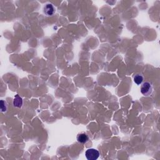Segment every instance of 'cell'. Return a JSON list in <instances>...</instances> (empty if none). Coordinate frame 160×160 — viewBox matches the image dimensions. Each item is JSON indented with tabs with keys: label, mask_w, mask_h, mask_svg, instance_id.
I'll return each mask as SVG.
<instances>
[{
	"label": "cell",
	"mask_w": 160,
	"mask_h": 160,
	"mask_svg": "<svg viewBox=\"0 0 160 160\" xmlns=\"http://www.w3.org/2000/svg\"><path fill=\"white\" fill-rule=\"evenodd\" d=\"M23 105V99L18 95H16L14 97V99L13 100V105L15 107L21 108Z\"/></svg>",
	"instance_id": "cell-5"
},
{
	"label": "cell",
	"mask_w": 160,
	"mask_h": 160,
	"mask_svg": "<svg viewBox=\"0 0 160 160\" xmlns=\"http://www.w3.org/2000/svg\"><path fill=\"white\" fill-rule=\"evenodd\" d=\"M143 80H144V78L142 74H136L134 75V81L136 84H138V85H140V84H142L143 83Z\"/></svg>",
	"instance_id": "cell-6"
},
{
	"label": "cell",
	"mask_w": 160,
	"mask_h": 160,
	"mask_svg": "<svg viewBox=\"0 0 160 160\" xmlns=\"http://www.w3.org/2000/svg\"><path fill=\"white\" fill-rule=\"evenodd\" d=\"M153 87L149 82L144 83L141 87V93L144 96H149L153 92Z\"/></svg>",
	"instance_id": "cell-2"
},
{
	"label": "cell",
	"mask_w": 160,
	"mask_h": 160,
	"mask_svg": "<svg viewBox=\"0 0 160 160\" xmlns=\"http://www.w3.org/2000/svg\"><path fill=\"white\" fill-rule=\"evenodd\" d=\"M1 109L2 112H5L7 110V105H6V102L4 100L1 101Z\"/></svg>",
	"instance_id": "cell-7"
},
{
	"label": "cell",
	"mask_w": 160,
	"mask_h": 160,
	"mask_svg": "<svg viewBox=\"0 0 160 160\" xmlns=\"http://www.w3.org/2000/svg\"><path fill=\"white\" fill-rule=\"evenodd\" d=\"M85 155L86 158L88 160H96L99 158V153L97 149L91 148L86 150Z\"/></svg>",
	"instance_id": "cell-1"
},
{
	"label": "cell",
	"mask_w": 160,
	"mask_h": 160,
	"mask_svg": "<svg viewBox=\"0 0 160 160\" xmlns=\"http://www.w3.org/2000/svg\"><path fill=\"white\" fill-rule=\"evenodd\" d=\"M77 140L79 143H80L81 144H84L89 140V138L86 133H80L78 134Z\"/></svg>",
	"instance_id": "cell-4"
},
{
	"label": "cell",
	"mask_w": 160,
	"mask_h": 160,
	"mask_svg": "<svg viewBox=\"0 0 160 160\" xmlns=\"http://www.w3.org/2000/svg\"><path fill=\"white\" fill-rule=\"evenodd\" d=\"M55 9L54 6H53L51 4H46L45 7H44V13L47 15V16H51L55 13Z\"/></svg>",
	"instance_id": "cell-3"
}]
</instances>
